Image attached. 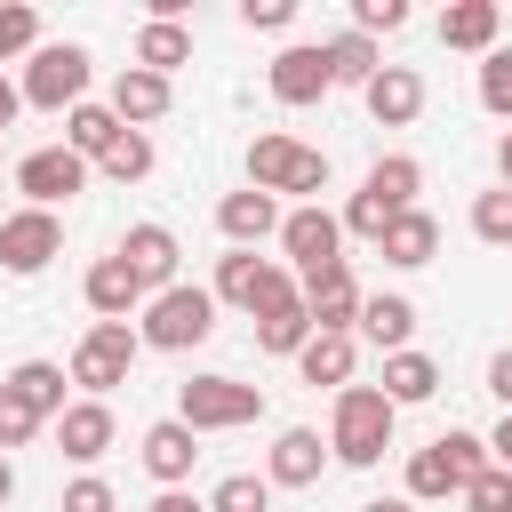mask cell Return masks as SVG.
Wrapping results in <instances>:
<instances>
[{"label": "cell", "mask_w": 512, "mask_h": 512, "mask_svg": "<svg viewBox=\"0 0 512 512\" xmlns=\"http://www.w3.org/2000/svg\"><path fill=\"white\" fill-rule=\"evenodd\" d=\"M40 424H48V416H40V408H32L16 384H0V456H8V448H24Z\"/></svg>", "instance_id": "37"}, {"label": "cell", "mask_w": 512, "mask_h": 512, "mask_svg": "<svg viewBox=\"0 0 512 512\" xmlns=\"http://www.w3.org/2000/svg\"><path fill=\"white\" fill-rule=\"evenodd\" d=\"M96 168H104L112 184H144V176H152V136H144V128H120V144H112Z\"/></svg>", "instance_id": "34"}, {"label": "cell", "mask_w": 512, "mask_h": 512, "mask_svg": "<svg viewBox=\"0 0 512 512\" xmlns=\"http://www.w3.org/2000/svg\"><path fill=\"white\" fill-rule=\"evenodd\" d=\"M8 496H16V464L0 456V512H8Z\"/></svg>", "instance_id": "50"}, {"label": "cell", "mask_w": 512, "mask_h": 512, "mask_svg": "<svg viewBox=\"0 0 512 512\" xmlns=\"http://www.w3.org/2000/svg\"><path fill=\"white\" fill-rule=\"evenodd\" d=\"M416 192H424V160H408V152H384L368 176H360V192H352V208L336 216L352 240H376L400 208H416Z\"/></svg>", "instance_id": "2"}, {"label": "cell", "mask_w": 512, "mask_h": 512, "mask_svg": "<svg viewBox=\"0 0 512 512\" xmlns=\"http://www.w3.org/2000/svg\"><path fill=\"white\" fill-rule=\"evenodd\" d=\"M168 104H176V88H168L160 72L120 64V80H112V120H120V128H144V120H160Z\"/></svg>", "instance_id": "23"}, {"label": "cell", "mask_w": 512, "mask_h": 512, "mask_svg": "<svg viewBox=\"0 0 512 512\" xmlns=\"http://www.w3.org/2000/svg\"><path fill=\"white\" fill-rule=\"evenodd\" d=\"M240 24L248 32H288L296 24V0H240Z\"/></svg>", "instance_id": "43"}, {"label": "cell", "mask_w": 512, "mask_h": 512, "mask_svg": "<svg viewBox=\"0 0 512 512\" xmlns=\"http://www.w3.org/2000/svg\"><path fill=\"white\" fill-rule=\"evenodd\" d=\"M464 504H472V512H512V472H504V464H488V472L464 488Z\"/></svg>", "instance_id": "41"}, {"label": "cell", "mask_w": 512, "mask_h": 512, "mask_svg": "<svg viewBox=\"0 0 512 512\" xmlns=\"http://www.w3.org/2000/svg\"><path fill=\"white\" fill-rule=\"evenodd\" d=\"M208 512H272V480L264 472H224L208 488Z\"/></svg>", "instance_id": "33"}, {"label": "cell", "mask_w": 512, "mask_h": 512, "mask_svg": "<svg viewBox=\"0 0 512 512\" xmlns=\"http://www.w3.org/2000/svg\"><path fill=\"white\" fill-rule=\"evenodd\" d=\"M432 448H440V464H448V480H456V496H464V488H472V480H480V472H488V464H496V456H488V440H480V432H440V440H432Z\"/></svg>", "instance_id": "32"}, {"label": "cell", "mask_w": 512, "mask_h": 512, "mask_svg": "<svg viewBox=\"0 0 512 512\" xmlns=\"http://www.w3.org/2000/svg\"><path fill=\"white\" fill-rule=\"evenodd\" d=\"M112 440H120V416H112V400H64V416H56V448H64L72 464H96Z\"/></svg>", "instance_id": "15"}, {"label": "cell", "mask_w": 512, "mask_h": 512, "mask_svg": "<svg viewBox=\"0 0 512 512\" xmlns=\"http://www.w3.org/2000/svg\"><path fill=\"white\" fill-rule=\"evenodd\" d=\"M56 256H64V224H56L48 208H16V216H0V272L32 280V272H48Z\"/></svg>", "instance_id": "10"}, {"label": "cell", "mask_w": 512, "mask_h": 512, "mask_svg": "<svg viewBox=\"0 0 512 512\" xmlns=\"http://www.w3.org/2000/svg\"><path fill=\"white\" fill-rule=\"evenodd\" d=\"M496 176H504V192H512V128L496 136Z\"/></svg>", "instance_id": "48"}, {"label": "cell", "mask_w": 512, "mask_h": 512, "mask_svg": "<svg viewBox=\"0 0 512 512\" xmlns=\"http://www.w3.org/2000/svg\"><path fill=\"white\" fill-rule=\"evenodd\" d=\"M440 40L464 48V56H488L504 40V0H448L440 8Z\"/></svg>", "instance_id": "21"}, {"label": "cell", "mask_w": 512, "mask_h": 512, "mask_svg": "<svg viewBox=\"0 0 512 512\" xmlns=\"http://www.w3.org/2000/svg\"><path fill=\"white\" fill-rule=\"evenodd\" d=\"M80 184H88V160L64 152V144H40V152L16 160V192H24V208H48V216H56Z\"/></svg>", "instance_id": "11"}, {"label": "cell", "mask_w": 512, "mask_h": 512, "mask_svg": "<svg viewBox=\"0 0 512 512\" xmlns=\"http://www.w3.org/2000/svg\"><path fill=\"white\" fill-rule=\"evenodd\" d=\"M16 96L40 104V112L88 104V48H80V40H40L32 64H24V80H16Z\"/></svg>", "instance_id": "6"}, {"label": "cell", "mask_w": 512, "mask_h": 512, "mask_svg": "<svg viewBox=\"0 0 512 512\" xmlns=\"http://www.w3.org/2000/svg\"><path fill=\"white\" fill-rule=\"evenodd\" d=\"M392 424H400V408H392L376 384H344L336 408H328V456L352 464V472H368V464H384Z\"/></svg>", "instance_id": "1"}, {"label": "cell", "mask_w": 512, "mask_h": 512, "mask_svg": "<svg viewBox=\"0 0 512 512\" xmlns=\"http://www.w3.org/2000/svg\"><path fill=\"white\" fill-rule=\"evenodd\" d=\"M360 512H416L408 496H376V504H360Z\"/></svg>", "instance_id": "49"}, {"label": "cell", "mask_w": 512, "mask_h": 512, "mask_svg": "<svg viewBox=\"0 0 512 512\" xmlns=\"http://www.w3.org/2000/svg\"><path fill=\"white\" fill-rule=\"evenodd\" d=\"M488 456H496V464H504V472H512V416H504V424H496V432H488Z\"/></svg>", "instance_id": "46"}, {"label": "cell", "mask_w": 512, "mask_h": 512, "mask_svg": "<svg viewBox=\"0 0 512 512\" xmlns=\"http://www.w3.org/2000/svg\"><path fill=\"white\" fill-rule=\"evenodd\" d=\"M192 464H200V432H192V424H176V416L144 424V472H152L160 488H184Z\"/></svg>", "instance_id": "17"}, {"label": "cell", "mask_w": 512, "mask_h": 512, "mask_svg": "<svg viewBox=\"0 0 512 512\" xmlns=\"http://www.w3.org/2000/svg\"><path fill=\"white\" fill-rule=\"evenodd\" d=\"M280 216H288V208H280L272 192H256V184H248V192H224V200H216V232H224L232 248L280 240Z\"/></svg>", "instance_id": "16"}, {"label": "cell", "mask_w": 512, "mask_h": 512, "mask_svg": "<svg viewBox=\"0 0 512 512\" xmlns=\"http://www.w3.org/2000/svg\"><path fill=\"white\" fill-rule=\"evenodd\" d=\"M136 336H144V352H192V344H208V336H216V296H208V288H192V280H176V288L144 296Z\"/></svg>", "instance_id": "3"}, {"label": "cell", "mask_w": 512, "mask_h": 512, "mask_svg": "<svg viewBox=\"0 0 512 512\" xmlns=\"http://www.w3.org/2000/svg\"><path fill=\"white\" fill-rule=\"evenodd\" d=\"M328 472V440L312 432V424H288L280 440H272V456H264V480L272 488H312Z\"/></svg>", "instance_id": "18"}, {"label": "cell", "mask_w": 512, "mask_h": 512, "mask_svg": "<svg viewBox=\"0 0 512 512\" xmlns=\"http://www.w3.org/2000/svg\"><path fill=\"white\" fill-rule=\"evenodd\" d=\"M480 104H488L496 120H512V48H504V40L480 56Z\"/></svg>", "instance_id": "38"}, {"label": "cell", "mask_w": 512, "mask_h": 512, "mask_svg": "<svg viewBox=\"0 0 512 512\" xmlns=\"http://www.w3.org/2000/svg\"><path fill=\"white\" fill-rule=\"evenodd\" d=\"M136 64H144V72H160V80H176V64H192V32H184V24L144 16V32H136Z\"/></svg>", "instance_id": "28"}, {"label": "cell", "mask_w": 512, "mask_h": 512, "mask_svg": "<svg viewBox=\"0 0 512 512\" xmlns=\"http://www.w3.org/2000/svg\"><path fill=\"white\" fill-rule=\"evenodd\" d=\"M32 48H40V8L0 0V64H16V56H32Z\"/></svg>", "instance_id": "35"}, {"label": "cell", "mask_w": 512, "mask_h": 512, "mask_svg": "<svg viewBox=\"0 0 512 512\" xmlns=\"http://www.w3.org/2000/svg\"><path fill=\"white\" fill-rule=\"evenodd\" d=\"M376 392H384L392 408H416V400L440 392V360L416 352V344H408V352H384V384H376Z\"/></svg>", "instance_id": "25"}, {"label": "cell", "mask_w": 512, "mask_h": 512, "mask_svg": "<svg viewBox=\"0 0 512 512\" xmlns=\"http://www.w3.org/2000/svg\"><path fill=\"white\" fill-rule=\"evenodd\" d=\"M248 184L256 192H328V152L296 144V136H256L248 144Z\"/></svg>", "instance_id": "8"}, {"label": "cell", "mask_w": 512, "mask_h": 512, "mask_svg": "<svg viewBox=\"0 0 512 512\" xmlns=\"http://www.w3.org/2000/svg\"><path fill=\"white\" fill-rule=\"evenodd\" d=\"M112 144H120V120H112V104H72V112H64V152H80V160L96 168Z\"/></svg>", "instance_id": "27"}, {"label": "cell", "mask_w": 512, "mask_h": 512, "mask_svg": "<svg viewBox=\"0 0 512 512\" xmlns=\"http://www.w3.org/2000/svg\"><path fill=\"white\" fill-rule=\"evenodd\" d=\"M280 256L296 264V280H320V272L344 264V224H336L320 200H296V208L280 216Z\"/></svg>", "instance_id": "9"}, {"label": "cell", "mask_w": 512, "mask_h": 512, "mask_svg": "<svg viewBox=\"0 0 512 512\" xmlns=\"http://www.w3.org/2000/svg\"><path fill=\"white\" fill-rule=\"evenodd\" d=\"M472 232H480L488 248H512V192H504V184L472 200Z\"/></svg>", "instance_id": "39"}, {"label": "cell", "mask_w": 512, "mask_h": 512, "mask_svg": "<svg viewBox=\"0 0 512 512\" xmlns=\"http://www.w3.org/2000/svg\"><path fill=\"white\" fill-rule=\"evenodd\" d=\"M80 296H88L96 320H128V312H144V280H136L120 256H96L88 280H80Z\"/></svg>", "instance_id": "22"}, {"label": "cell", "mask_w": 512, "mask_h": 512, "mask_svg": "<svg viewBox=\"0 0 512 512\" xmlns=\"http://www.w3.org/2000/svg\"><path fill=\"white\" fill-rule=\"evenodd\" d=\"M488 392H496V400H504V416H512V344L488 360Z\"/></svg>", "instance_id": "44"}, {"label": "cell", "mask_w": 512, "mask_h": 512, "mask_svg": "<svg viewBox=\"0 0 512 512\" xmlns=\"http://www.w3.org/2000/svg\"><path fill=\"white\" fill-rule=\"evenodd\" d=\"M304 336H312V312H304V296H288V304H272V312H256V344L264 352H304Z\"/></svg>", "instance_id": "31"}, {"label": "cell", "mask_w": 512, "mask_h": 512, "mask_svg": "<svg viewBox=\"0 0 512 512\" xmlns=\"http://www.w3.org/2000/svg\"><path fill=\"white\" fill-rule=\"evenodd\" d=\"M0 384H16V392H24V400H32L40 416H48V424H56V416H64V384H72V376H64L56 360H16V368H8Z\"/></svg>", "instance_id": "30"}, {"label": "cell", "mask_w": 512, "mask_h": 512, "mask_svg": "<svg viewBox=\"0 0 512 512\" xmlns=\"http://www.w3.org/2000/svg\"><path fill=\"white\" fill-rule=\"evenodd\" d=\"M216 304H240L248 320L256 312H272V304H288L296 296V272L280 264V256H256V248H232L224 264H216V288H208Z\"/></svg>", "instance_id": "7"}, {"label": "cell", "mask_w": 512, "mask_h": 512, "mask_svg": "<svg viewBox=\"0 0 512 512\" xmlns=\"http://www.w3.org/2000/svg\"><path fill=\"white\" fill-rule=\"evenodd\" d=\"M352 360H360V344H352V336H320V328H312V336H304V352H296V376H304V384L344 392V384H352Z\"/></svg>", "instance_id": "26"}, {"label": "cell", "mask_w": 512, "mask_h": 512, "mask_svg": "<svg viewBox=\"0 0 512 512\" xmlns=\"http://www.w3.org/2000/svg\"><path fill=\"white\" fill-rule=\"evenodd\" d=\"M64 512H120V496H112V480H96V472H80V480L64 488Z\"/></svg>", "instance_id": "42"}, {"label": "cell", "mask_w": 512, "mask_h": 512, "mask_svg": "<svg viewBox=\"0 0 512 512\" xmlns=\"http://www.w3.org/2000/svg\"><path fill=\"white\" fill-rule=\"evenodd\" d=\"M408 24V0H352V32L376 40V32H400Z\"/></svg>", "instance_id": "40"}, {"label": "cell", "mask_w": 512, "mask_h": 512, "mask_svg": "<svg viewBox=\"0 0 512 512\" xmlns=\"http://www.w3.org/2000/svg\"><path fill=\"white\" fill-rule=\"evenodd\" d=\"M408 336H416V304H408V296H360L352 344H376V352H408Z\"/></svg>", "instance_id": "24"}, {"label": "cell", "mask_w": 512, "mask_h": 512, "mask_svg": "<svg viewBox=\"0 0 512 512\" xmlns=\"http://www.w3.org/2000/svg\"><path fill=\"white\" fill-rule=\"evenodd\" d=\"M320 56H328V80H336V88H368V80L384 72L376 40H360V32H336V40H320Z\"/></svg>", "instance_id": "29"}, {"label": "cell", "mask_w": 512, "mask_h": 512, "mask_svg": "<svg viewBox=\"0 0 512 512\" xmlns=\"http://www.w3.org/2000/svg\"><path fill=\"white\" fill-rule=\"evenodd\" d=\"M296 296H304V312H312L320 336H352V320H360V280H352V264H336V272H320V280H296Z\"/></svg>", "instance_id": "14"}, {"label": "cell", "mask_w": 512, "mask_h": 512, "mask_svg": "<svg viewBox=\"0 0 512 512\" xmlns=\"http://www.w3.org/2000/svg\"><path fill=\"white\" fill-rule=\"evenodd\" d=\"M360 104H368V120H384V128H408V120L424 112V72H416V64H384V72L360 88Z\"/></svg>", "instance_id": "19"}, {"label": "cell", "mask_w": 512, "mask_h": 512, "mask_svg": "<svg viewBox=\"0 0 512 512\" xmlns=\"http://www.w3.org/2000/svg\"><path fill=\"white\" fill-rule=\"evenodd\" d=\"M440 496H456V480H448L440 448H416L408 456V504H440Z\"/></svg>", "instance_id": "36"}, {"label": "cell", "mask_w": 512, "mask_h": 512, "mask_svg": "<svg viewBox=\"0 0 512 512\" xmlns=\"http://www.w3.org/2000/svg\"><path fill=\"white\" fill-rule=\"evenodd\" d=\"M136 352H144V336L128 328V320H88V336L72 344V384H80V400H104L112 384H128V368H136Z\"/></svg>", "instance_id": "4"}, {"label": "cell", "mask_w": 512, "mask_h": 512, "mask_svg": "<svg viewBox=\"0 0 512 512\" xmlns=\"http://www.w3.org/2000/svg\"><path fill=\"white\" fill-rule=\"evenodd\" d=\"M24 112V96H16V80H0V136H8V120Z\"/></svg>", "instance_id": "47"}, {"label": "cell", "mask_w": 512, "mask_h": 512, "mask_svg": "<svg viewBox=\"0 0 512 512\" xmlns=\"http://www.w3.org/2000/svg\"><path fill=\"white\" fill-rule=\"evenodd\" d=\"M376 256H384V264H400V272L432 264V256H440V216H432V208H400V216L376 232Z\"/></svg>", "instance_id": "20"}, {"label": "cell", "mask_w": 512, "mask_h": 512, "mask_svg": "<svg viewBox=\"0 0 512 512\" xmlns=\"http://www.w3.org/2000/svg\"><path fill=\"white\" fill-rule=\"evenodd\" d=\"M144 512H208V496H184V488H160Z\"/></svg>", "instance_id": "45"}, {"label": "cell", "mask_w": 512, "mask_h": 512, "mask_svg": "<svg viewBox=\"0 0 512 512\" xmlns=\"http://www.w3.org/2000/svg\"><path fill=\"white\" fill-rule=\"evenodd\" d=\"M272 104H288V112H304V104H320L336 80H328V56H320V40H296V48H280L272 56Z\"/></svg>", "instance_id": "13"}, {"label": "cell", "mask_w": 512, "mask_h": 512, "mask_svg": "<svg viewBox=\"0 0 512 512\" xmlns=\"http://www.w3.org/2000/svg\"><path fill=\"white\" fill-rule=\"evenodd\" d=\"M264 416V384H240V376H192L176 384V424L192 432H240Z\"/></svg>", "instance_id": "5"}, {"label": "cell", "mask_w": 512, "mask_h": 512, "mask_svg": "<svg viewBox=\"0 0 512 512\" xmlns=\"http://www.w3.org/2000/svg\"><path fill=\"white\" fill-rule=\"evenodd\" d=\"M136 280H144V296H160V288H176V264H184V240L168 232V224H128L120 232V248H112Z\"/></svg>", "instance_id": "12"}]
</instances>
